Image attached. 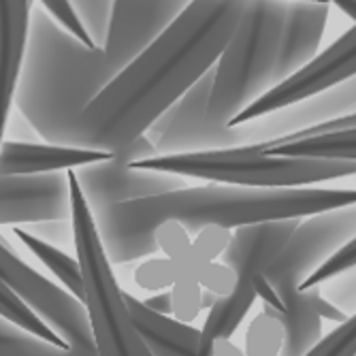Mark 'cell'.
Returning <instances> with one entry per match:
<instances>
[{"label":"cell","mask_w":356,"mask_h":356,"mask_svg":"<svg viewBox=\"0 0 356 356\" xmlns=\"http://www.w3.org/2000/svg\"><path fill=\"white\" fill-rule=\"evenodd\" d=\"M71 220L67 171L43 175H0V226Z\"/></svg>","instance_id":"cell-12"},{"label":"cell","mask_w":356,"mask_h":356,"mask_svg":"<svg viewBox=\"0 0 356 356\" xmlns=\"http://www.w3.org/2000/svg\"><path fill=\"white\" fill-rule=\"evenodd\" d=\"M286 3H297V0H286ZM299 3H329V0H299Z\"/></svg>","instance_id":"cell-39"},{"label":"cell","mask_w":356,"mask_h":356,"mask_svg":"<svg viewBox=\"0 0 356 356\" xmlns=\"http://www.w3.org/2000/svg\"><path fill=\"white\" fill-rule=\"evenodd\" d=\"M0 316L11 320L13 325L28 331L30 335H35V337H39V339H43L47 343H54V346H58L62 350H69V346L64 343L19 297H15L3 282H0Z\"/></svg>","instance_id":"cell-23"},{"label":"cell","mask_w":356,"mask_h":356,"mask_svg":"<svg viewBox=\"0 0 356 356\" xmlns=\"http://www.w3.org/2000/svg\"><path fill=\"white\" fill-rule=\"evenodd\" d=\"M154 156H158V149L145 135L133 139L131 143H126L124 147L113 152V160L118 165H124V167H135L137 163H141V160H147V158H154Z\"/></svg>","instance_id":"cell-34"},{"label":"cell","mask_w":356,"mask_h":356,"mask_svg":"<svg viewBox=\"0 0 356 356\" xmlns=\"http://www.w3.org/2000/svg\"><path fill=\"white\" fill-rule=\"evenodd\" d=\"M354 75H356V24H352L333 45L318 54L303 69H299L295 75H290L282 83L273 86L267 94H263L248 109H243L229 126L233 128L252 120H261L286 107L309 101L314 96L348 81Z\"/></svg>","instance_id":"cell-9"},{"label":"cell","mask_w":356,"mask_h":356,"mask_svg":"<svg viewBox=\"0 0 356 356\" xmlns=\"http://www.w3.org/2000/svg\"><path fill=\"white\" fill-rule=\"evenodd\" d=\"M0 282L69 346V356H99L86 305L28 267L3 239H0Z\"/></svg>","instance_id":"cell-8"},{"label":"cell","mask_w":356,"mask_h":356,"mask_svg":"<svg viewBox=\"0 0 356 356\" xmlns=\"http://www.w3.org/2000/svg\"><path fill=\"white\" fill-rule=\"evenodd\" d=\"M135 284L149 293H165L171 290L177 280V269L167 256H149L135 269Z\"/></svg>","instance_id":"cell-26"},{"label":"cell","mask_w":356,"mask_h":356,"mask_svg":"<svg viewBox=\"0 0 356 356\" xmlns=\"http://www.w3.org/2000/svg\"><path fill=\"white\" fill-rule=\"evenodd\" d=\"M71 190L73 245L83 275L86 312L99 356H152L128 314L124 290L118 286L113 265L101 241L94 213L83 197L75 171H67Z\"/></svg>","instance_id":"cell-6"},{"label":"cell","mask_w":356,"mask_h":356,"mask_svg":"<svg viewBox=\"0 0 356 356\" xmlns=\"http://www.w3.org/2000/svg\"><path fill=\"white\" fill-rule=\"evenodd\" d=\"M173 265L177 269V280L171 288L173 318L184 322V325H192L203 312V288L197 280L192 254H188L184 261H177Z\"/></svg>","instance_id":"cell-21"},{"label":"cell","mask_w":356,"mask_h":356,"mask_svg":"<svg viewBox=\"0 0 356 356\" xmlns=\"http://www.w3.org/2000/svg\"><path fill=\"white\" fill-rule=\"evenodd\" d=\"M331 3H288L275 56V86L295 75L318 56Z\"/></svg>","instance_id":"cell-16"},{"label":"cell","mask_w":356,"mask_h":356,"mask_svg":"<svg viewBox=\"0 0 356 356\" xmlns=\"http://www.w3.org/2000/svg\"><path fill=\"white\" fill-rule=\"evenodd\" d=\"M156 248L167 258H171L173 263H177V261H184V258L190 254L192 237L186 233L181 224L165 222V224H160L156 231Z\"/></svg>","instance_id":"cell-31"},{"label":"cell","mask_w":356,"mask_h":356,"mask_svg":"<svg viewBox=\"0 0 356 356\" xmlns=\"http://www.w3.org/2000/svg\"><path fill=\"white\" fill-rule=\"evenodd\" d=\"M35 0H0V147L15 107Z\"/></svg>","instance_id":"cell-15"},{"label":"cell","mask_w":356,"mask_h":356,"mask_svg":"<svg viewBox=\"0 0 356 356\" xmlns=\"http://www.w3.org/2000/svg\"><path fill=\"white\" fill-rule=\"evenodd\" d=\"M75 177L81 186V192L92 213L107 209L111 205H118V203L139 201V199L158 197V194L188 188L186 177L124 167V165H118L113 158L107 160V163L77 169Z\"/></svg>","instance_id":"cell-13"},{"label":"cell","mask_w":356,"mask_h":356,"mask_svg":"<svg viewBox=\"0 0 356 356\" xmlns=\"http://www.w3.org/2000/svg\"><path fill=\"white\" fill-rule=\"evenodd\" d=\"M7 133L15 135V141H19V143H37V137H39V133L32 128V124L22 113L17 118H9Z\"/></svg>","instance_id":"cell-35"},{"label":"cell","mask_w":356,"mask_h":356,"mask_svg":"<svg viewBox=\"0 0 356 356\" xmlns=\"http://www.w3.org/2000/svg\"><path fill=\"white\" fill-rule=\"evenodd\" d=\"M211 88H213V69L207 71L175 103V111L169 128L156 141L158 156L197 154V152L231 149V147L248 145L241 126H233V128L220 126L209 118L207 107H209Z\"/></svg>","instance_id":"cell-10"},{"label":"cell","mask_w":356,"mask_h":356,"mask_svg":"<svg viewBox=\"0 0 356 356\" xmlns=\"http://www.w3.org/2000/svg\"><path fill=\"white\" fill-rule=\"evenodd\" d=\"M143 303L160 316H173V301H171V290H165V293H156L154 297L143 299Z\"/></svg>","instance_id":"cell-36"},{"label":"cell","mask_w":356,"mask_h":356,"mask_svg":"<svg viewBox=\"0 0 356 356\" xmlns=\"http://www.w3.org/2000/svg\"><path fill=\"white\" fill-rule=\"evenodd\" d=\"M211 356H245V352L233 339H229V337H218L211 343Z\"/></svg>","instance_id":"cell-37"},{"label":"cell","mask_w":356,"mask_h":356,"mask_svg":"<svg viewBox=\"0 0 356 356\" xmlns=\"http://www.w3.org/2000/svg\"><path fill=\"white\" fill-rule=\"evenodd\" d=\"M356 113V75L348 81L322 92L309 101L286 107L261 120L239 124L248 145H267L286 137L299 135L307 128L320 126L325 122L348 118Z\"/></svg>","instance_id":"cell-14"},{"label":"cell","mask_w":356,"mask_h":356,"mask_svg":"<svg viewBox=\"0 0 356 356\" xmlns=\"http://www.w3.org/2000/svg\"><path fill=\"white\" fill-rule=\"evenodd\" d=\"M197 280L205 293H211L218 299L231 297L237 288V271L222 261L197 267Z\"/></svg>","instance_id":"cell-30"},{"label":"cell","mask_w":356,"mask_h":356,"mask_svg":"<svg viewBox=\"0 0 356 356\" xmlns=\"http://www.w3.org/2000/svg\"><path fill=\"white\" fill-rule=\"evenodd\" d=\"M41 3V7L69 32V35H73L77 41H81L83 45H88V47H94L92 45V41H90V37L86 35V30H83V26L79 24V19H77V15H75V11H73V7H71V3L69 0H39Z\"/></svg>","instance_id":"cell-32"},{"label":"cell","mask_w":356,"mask_h":356,"mask_svg":"<svg viewBox=\"0 0 356 356\" xmlns=\"http://www.w3.org/2000/svg\"><path fill=\"white\" fill-rule=\"evenodd\" d=\"M299 224L301 220H277L243 226L233 233V241L220 261L237 271V288L231 297L216 299V303L209 307L205 325L201 327L197 356H211V343L218 337L233 339L248 312L258 301L254 288L256 277L265 273V269L275 261V256L293 237Z\"/></svg>","instance_id":"cell-7"},{"label":"cell","mask_w":356,"mask_h":356,"mask_svg":"<svg viewBox=\"0 0 356 356\" xmlns=\"http://www.w3.org/2000/svg\"><path fill=\"white\" fill-rule=\"evenodd\" d=\"M124 301L133 325L145 341L152 356H197L201 343V329L184 325L173 316L154 314L143 301L124 293Z\"/></svg>","instance_id":"cell-18"},{"label":"cell","mask_w":356,"mask_h":356,"mask_svg":"<svg viewBox=\"0 0 356 356\" xmlns=\"http://www.w3.org/2000/svg\"><path fill=\"white\" fill-rule=\"evenodd\" d=\"M0 356H69V350L30 335L0 316Z\"/></svg>","instance_id":"cell-24"},{"label":"cell","mask_w":356,"mask_h":356,"mask_svg":"<svg viewBox=\"0 0 356 356\" xmlns=\"http://www.w3.org/2000/svg\"><path fill=\"white\" fill-rule=\"evenodd\" d=\"M305 356H356V312L333 331L325 333Z\"/></svg>","instance_id":"cell-28"},{"label":"cell","mask_w":356,"mask_h":356,"mask_svg":"<svg viewBox=\"0 0 356 356\" xmlns=\"http://www.w3.org/2000/svg\"><path fill=\"white\" fill-rule=\"evenodd\" d=\"M245 0H194L139 58L120 71L64 128L56 145L118 152L147 133L233 39Z\"/></svg>","instance_id":"cell-1"},{"label":"cell","mask_w":356,"mask_h":356,"mask_svg":"<svg viewBox=\"0 0 356 356\" xmlns=\"http://www.w3.org/2000/svg\"><path fill=\"white\" fill-rule=\"evenodd\" d=\"M286 5V0H245L235 35L213 67L207 113L216 124L229 126L275 86Z\"/></svg>","instance_id":"cell-4"},{"label":"cell","mask_w":356,"mask_h":356,"mask_svg":"<svg viewBox=\"0 0 356 356\" xmlns=\"http://www.w3.org/2000/svg\"><path fill=\"white\" fill-rule=\"evenodd\" d=\"M348 205H356V188L263 190L209 184L118 203L96 211L94 220L109 263L128 265L158 252L156 231L165 222H177L197 237L205 226L237 231L277 220H305Z\"/></svg>","instance_id":"cell-2"},{"label":"cell","mask_w":356,"mask_h":356,"mask_svg":"<svg viewBox=\"0 0 356 356\" xmlns=\"http://www.w3.org/2000/svg\"><path fill=\"white\" fill-rule=\"evenodd\" d=\"M231 241H233V233L229 229H222V226H205L197 237H192L190 254H192L194 269L220 261L224 252L229 250Z\"/></svg>","instance_id":"cell-27"},{"label":"cell","mask_w":356,"mask_h":356,"mask_svg":"<svg viewBox=\"0 0 356 356\" xmlns=\"http://www.w3.org/2000/svg\"><path fill=\"white\" fill-rule=\"evenodd\" d=\"M263 154L271 156H299V158H331V160H356V131L322 135L309 139H297L282 145H256Z\"/></svg>","instance_id":"cell-20"},{"label":"cell","mask_w":356,"mask_h":356,"mask_svg":"<svg viewBox=\"0 0 356 356\" xmlns=\"http://www.w3.org/2000/svg\"><path fill=\"white\" fill-rule=\"evenodd\" d=\"M26 231L30 235H35L51 245H67L73 243L75 233H73V222L71 220H51V222H39L26 226Z\"/></svg>","instance_id":"cell-33"},{"label":"cell","mask_w":356,"mask_h":356,"mask_svg":"<svg viewBox=\"0 0 356 356\" xmlns=\"http://www.w3.org/2000/svg\"><path fill=\"white\" fill-rule=\"evenodd\" d=\"M135 169L171 173L186 179H207L226 186L295 190L352 177L356 175V160L271 156L263 154L256 145H243L197 154L154 156L137 163Z\"/></svg>","instance_id":"cell-5"},{"label":"cell","mask_w":356,"mask_h":356,"mask_svg":"<svg viewBox=\"0 0 356 356\" xmlns=\"http://www.w3.org/2000/svg\"><path fill=\"white\" fill-rule=\"evenodd\" d=\"M286 341V329L282 316L265 307L263 312H258L245 333V356H282Z\"/></svg>","instance_id":"cell-22"},{"label":"cell","mask_w":356,"mask_h":356,"mask_svg":"<svg viewBox=\"0 0 356 356\" xmlns=\"http://www.w3.org/2000/svg\"><path fill=\"white\" fill-rule=\"evenodd\" d=\"M111 158V152H94L51 143L5 141L0 147V175H43L77 171L81 167L107 163Z\"/></svg>","instance_id":"cell-17"},{"label":"cell","mask_w":356,"mask_h":356,"mask_svg":"<svg viewBox=\"0 0 356 356\" xmlns=\"http://www.w3.org/2000/svg\"><path fill=\"white\" fill-rule=\"evenodd\" d=\"M13 235L35 254L39 261L64 284V288H69V293L79 301L83 303L86 301V288H83V275H81V267H79V261L73 256H69L67 252H62L60 248L30 235L26 229L22 226H15L13 229Z\"/></svg>","instance_id":"cell-19"},{"label":"cell","mask_w":356,"mask_h":356,"mask_svg":"<svg viewBox=\"0 0 356 356\" xmlns=\"http://www.w3.org/2000/svg\"><path fill=\"white\" fill-rule=\"evenodd\" d=\"M356 269V239H352L346 248H341L335 256H331L329 261L322 265L320 269H316L301 286H299V293H307V290L314 288H322L325 284L333 282L335 277L348 273Z\"/></svg>","instance_id":"cell-29"},{"label":"cell","mask_w":356,"mask_h":356,"mask_svg":"<svg viewBox=\"0 0 356 356\" xmlns=\"http://www.w3.org/2000/svg\"><path fill=\"white\" fill-rule=\"evenodd\" d=\"M329 3L339 7V11H343L356 24V0H329Z\"/></svg>","instance_id":"cell-38"},{"label":"cell","mask_w":356,"mask_h":356,"mask_svg":"<svg viewBox=\"0 0 356 356\" xmlns=\"http://www.w3.org/2000/svg\"><path fill=\"white\" fill-rule=\"evenodd\" d=\"M92 45L103 49L107 43L115 0H69Z\"/></svg>","instance_id":"cell-25"},{"label":"cell","mask_w":356,"mask_h":356,"mask_svg":"<svg viewBox=\"0 0 356 356\" xmlns=\"http://www.w3.org/2000/svg\"><path fill=\"white\" fill-rule=\"evenodd\" d=\"M352 239H356V205L305 218L265 269V277L286 307L282 316L286 329L282 356H305L325 337L312 293L301 295L299 286Z\"/></svg>","instance_id":"cell-3"},{"label":"cell","mask_w":356,"mask_h":356,"mask_svg":"<svg viewBox=\"0 0 356 356\" xmlns=\"http://www.w3.org/2000/svg\"><path fill=\"white\" fill-rule=\"evenodd\" d=\"M194 0H115L105 56L115 73L139 58Z\"/></svg>","instance_id":"cell-11"}]
</instances>
